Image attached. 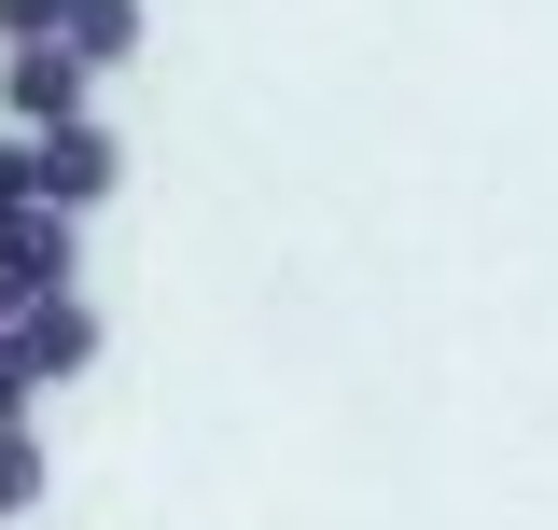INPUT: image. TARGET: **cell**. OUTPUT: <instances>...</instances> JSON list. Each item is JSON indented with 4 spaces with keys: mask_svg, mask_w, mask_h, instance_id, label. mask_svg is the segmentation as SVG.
<instances>
[{
    "mask_svg": "<svg viewBox=\"0 0 558 530\" xmlns=\"http://www.w3.org/2000/svg\"><path fill=\"white\" fill-rule=\"evenodd\" d=\"M112 182H126V140L98 127V112H70V127H28V196H43V209H70V224H84Z\"/></svg>",
    "mask_w": 558,
    "mask_h": 530,
    "instance_id": "1",
    "label": "cell"
},
{
    "mask_svg": "<svg viewBox=\"0 0 558 530\" xmlns=\"http://www.w3.org/2000/svg\"><path fill=\"white\" fill-rule=\"evenodd\" d=\"M70 279H84V252H70V209H0V322H14V308H43V293H70Z\"/></svg>",
    "mask_w": 558,
    "mask_h": 530,
    "instance_id": "2",
    "label": "cell"
},
{
    "mask_svg": "<svg viewBox=\"0 0 558 530\" xmlns=\"http://www.w3.org/2000/svg\"><path fill=\"white\" fill-rule=\"evenodd\" d=\"M84 84H98V70L70 57L57 28H43V43H0V112H14V127H70V112H84Z\"/></svg>",
    "mask_w": 558,
    "mask_h": 530,
    "instance_id": "3",
    "label": "cell"
},
{
    "mask_svg": "<svg viewBox=\"0 0 558 530\" xmlns=\"http://www.w3.org/2000/svg\"><path fill=\"white\" fill-rule=\"evenodd\" d=\"M14 349H28V363H43V392H57V377L98 363V308H84V293H43V308H14Z\"/></svg>",
    "mask_w": 558,
    "mask_h": 530,
    "instance_id": "4",
    "label": "cell"
},
{
    "mask_svg": "<svg viewBox=\"0 0 558 530\" xmlns=\"http://www.w3.org/2000/svg\"><path fill=\"white\" fill-rule=\"evenodd\" d=\"M57 43L84 70H126L140 43H154V14H140V0H57Z\"/></svg>",
    "mask_w": 558,
    "mask_h": 530,
    "instance_id": "5",
    "label": "cell"
},
{
    "mask_svg": "<svg viewBox=\"0 0 558 530\" xmlns=\"http://www.w3.org/2000/svg\"><path fill=\"white\" fill-rule=\"evenodd\" d=\"M43 489H57V461H43V433H28V419H0V530L28 517Z\"/></svg>",
    "mask_w": 558,
    "mask_h": 530,
    "instance_id": "6",
    "label": "cell"
},
{
    "mask_svg": "<svg viewBox=\"0 0 558 530\" xmlns=\"http://www.w3.org/2000/svg\"><path fill=\"white\" fill-rule=\"evenodd\" d=\"M28 392H43V363L14 349V322H0V419H28Z\"/></svg>",
    "mask_w": 558,
    "mask_h": 530,
    "instance_id": "7",
    "label": "cell"
},
{
    "mask_svg": "<svg viewBox=\"0 0 558 530\" xmlns=\"http://www.w3.org/2000/svg\"><path fill=\"white\" fill-rule=\"evenodd\" d=\"M57 28V0H0V43H43Z\"/></svg>",
    "mask_w": 558,
    "mask_h": 530,
    "instance_id": "8",
    "label": "cell"
},
{
    "mask_svg": "<svg viewBox=\"0 0 558 530\" xmlns=\"http://www.w3.org/2000/svg\"><path fill=\"white\" fill-rule=\"evenodd\" d=\"M0 209H28V140H0Z\"/></svg>",
    "mask_w": 558,
    "mask_h": 530,
    "instance_id": "9",
    "label": "cell"
}]
</instances>
